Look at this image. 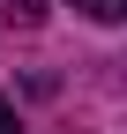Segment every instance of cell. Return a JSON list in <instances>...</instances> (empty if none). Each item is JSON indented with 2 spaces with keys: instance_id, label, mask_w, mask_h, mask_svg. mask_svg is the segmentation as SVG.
I'll return each mask as SVG.
<instances>
[{
  "instance_id": "6da1fadb",
  "label": "cell",
  "mask_w": 127,
  "mask_h": 134,
  "mask_svg": "<svg viewBox=\"0 0 127 134\" xmlns=\"http://www.w3.org/2000/svg\"><path fill=\"white\" fill-rule=\"evenodd\" d=\"M8 23H23V30L45 23V0H8Z\"/></svg>"
},
{
  "instance_id": "7a4b0ae2",
  "label": "cell",
  "mask_w": 127,
  "mask_h": 134,
  "mask_svg": "<svg viewBox=\"0 0 127 134\" xmlns=\"http://www.w3.org/2000/svg\"><path fill=\"white\" fill-rule=\"evenodd\" d=\"M0 134H23V119H15V104L0 97Z\"/></svg>"
},
{
  "instance_id": "3957f363",
  "label": "cell",
  "mask_w": 127,
  "mask_h": 134,
  "mask_svg": "<svg viewBox=\"0 0 127 134\" xmlns=\"http://www.w3.org/2000/svg\"><path fill=\"white\" fill-rule=\"evenodd\" d=\"M75 8H82V15H90V23H105V0H75Z\"/></svg>"
},
{
  "instance_id": "277c9868",
  "label": "cell",
  "mask_w": 127,
  "mask_h": 134,
  "mask_svg": "<svg viewBox=\"0 0 127 134\" xmlns=\"http://www.w3.org/2000/svg\"><path fill=\"white\" fill-rule=\"evenodd\" d=\"M120 15H127V0H105V23H120Z\"/></svg>"
}]
</instances>
